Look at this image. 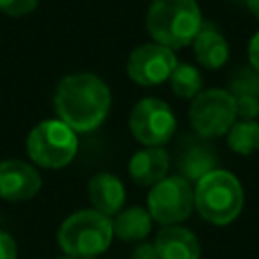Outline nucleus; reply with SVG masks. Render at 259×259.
I'll use <instances>...</instances> for the list:
<instances>
[{"mask_svg": "<svg viewBox=\"0 0 259 259\" xmlns=\"http://www.w3.org/2000/svg\"><path fill=\"white\" fill-rule=\"evenodd\" d=\"M111 107V91L105 81L93 73H73L59 81L55 91V109L59 119L75 134L97 130Z\"/></svg>", "mask_w": 259, "mask_h": 259, "instance_id": "f257e3e1", "label": "nucleus"}, {"mask_svg": "<svg viewBox=\"0 0 259 259\" xmlns=\"http://www.w3.org/2000/svg\"><path fill=\"white\" fill-rule=\"evenodd\" d=\"M200 26L202 16L196 0H154L146 14L150 36L170 51L190 45Z\"/></svg>", "mask_w": 259, "mask_h": 259, "instance_id": "f03ea898", "label": "nucleus"}, {"mask_svg": "<svg viewBox=\"0 0 259 259\" xmlns=\"http://www.w3.org/2000/svg\"><path fill=\"white\" fill-rule=\"evenodd\" d=\"M113 239L111 219L97 212L95 208L77 210L63 221L57 233L59 247L67 257L93 259L107 251Z\"/></svg>", "mask_w": 259, "mask_h": 259, "instance_id": "7ed1b4c3", "label": "nucleus"}, {"mask_svg": "<svg viewBox=\"0 0 259 259\" xmlns=\"http://www.w3.org/2000/svg\"><path fill=\"white\" fill-rule=\"evenodd\" d=\"M194 206L212 225L233 223L243 208L241 182L227 170H212L196 182Z\"/></svg>", "mask_w": 259, "mask_h": 259, "instance_id": "20e7f679", "label": "nucleus"}, {"mask_svg": "<svg viewBox=\"0 0 259 259\" xmlns=\"http://www.w3.org/2000/svg\"><path fill=\"white\" fill-rule=\"evenodd\" d=\"M79 150L77 134L61 119H45L36 123L26 138L28 158L49 170H59L73 162Z\"/></svg>", "mask_w": 259, "mask_h": 259, "instance_id": "39448f33", "label": "nucleus"}, {"mask_svg": "<svg viewBox=\"0 0 259 259\" xmlns=\"http://www.w3.org/2000/svg\"><path fill=\"white\" fill-rule=\"evenodd\" d=\"M194 208V190L182 176H166L148 192V212L162 227L180 225Z\"/></svg>", "mask_w": 259, "mask_h": 259, "instance_id": "423d86ee", "label": "nucleus"}, {"mask_svg": "<svg viewBox=\"0 0 259 259\" xmlns=\"http://www.w3.org/2000/svg\"><path fill=\"white\" fill-rule=\"evenodd\" d=\"M235 97L227 89L200 91L188 109L190 125L200 138H217L227 134L235 123Z\"/></svg>", "mask_w": 259, "mask_h": 259, "instance_id": "0eeeda50", "label": "nucleus"}, {"mask_svg": "<svg viewBox=\"0 0 259 259\" xmlns=\"http://www.w3.org/2000/svg\"><path fill=\"white\" fill-rule=\"evenodd\" d=\"M130 132L146 148H162L176 132V117L166 101L144 97L130 111Z\"/></svg>", "mask_w": 259, "mask_h": 259, "instance_id": "6e6552de", "label": "nucleus"}, {"mask_svg": "<svg viewBox=\"0 0 259 259\" xmlns=\"http://www.w3.org/2000/svg\"><path fill=\"white\" fill-rule=\"evenodd\" d=\"M178 65L174 51L158 42H146L136 47L127 57V77L144 87H154L170 79L174 67Z\"/></svg>", "mask_w": 259, "mask_h": 259, "instance_id": "1a4fd4ad", "label": "nucleus"}, {"mask_svg": "<svg viewBox=\"0 0 259 259\" xmlns=\"http://www.w3.org/2000/svg\"><path fill=\"white\" fill-rule=\"evenodd\" d=\"M42 178L32 164L22 160L0 162V198L8 202H22L40 190Z\"/></svg>", "mask_w": 259, "mask_h": 259, "instance_id": "9d476101", "label": "nucleus"}, {"mask_svg": "<svg viewBox=\"0 0 259 259\" xmlns=\"http://www.w3.org/2000/svg\"><path fill=\"white\" fill-rule=\"evenodd\" d=\"M87 194H89L91 206L105 217L117 214L125 202V188H123L121 180L109 172L95 174L89 180Z\"/></svg>", "mask_w": 259, "mask_h": 259, "instance_id": "9b49d317", "label": "nucleus"}, {"mask_svg": "<svg viewBox=\"0 0 259 259\" xmlns=\"http://www.w3.org/2000/svg\"><path fill=\"white\" fill-rule=\"evenodd\" d=\"M160 259H198L200 243L190 229L180 225L164 227L154 241Z\"/></svg>", "mask_w": 259, "mask_h": 259, "instance_id": "f8f14e48", "label": "nucleus"}, {"mask_svg": "<svg viewBox=\"0 0 259 259\" xmlns=\"http://www.w3.org/2000/svg\"><path fill=\"white\" fill-rule=\"evenodd\" d=\"M170 168V158L164 148H144L130 158L127 172L136 184L154 186L166 178Z\"/></svg>", "mask_w": 259, "mask_h": 259, "instance_id": "ddd939ff", "label": "nucleus"}, {"mask_svg": "<svg viewBox=\"0 0 259 259\" xmlns=\"http://www.w3.org/2000/svg\"><path fill=\"white\" fill-rule=\"evenodd\" d=\"M194 57L204 69H219L229 59V45L225 36L210 24H202L192 40Z\"/></svg>", "mask_w": 259, "mask_h": 259, "instance_id": "4468645a", "label": "nucleus"}, {"mask_svg": "<svg viewBox=\"0 0 259 259\" xmlns=\"http://www.w3.org/2000/svg\"><path fill=\"white\" fill-rule=\"evenodd\" d=\"M217 162L219 160L210 146H206L204 142H188L178 156V168L182 172L180 176L186 178L188 182L190 180L198 182L202 176L217 170Z\"/></svg>", "mask_w": 259, "mask_h": 259, "instance_id": "2eb2a0df", "label": "nucleus"}, {"mask_svg": "<svg viewBox=\"0 0 259 259\" xmlns=\"http://www.w3.org/2000/svg\"><path fill=\"white\" fill-rule=\"evenodd\" d=\"M113 235L121 241H144L152 229V217L142 206H130L125 210H119L115 219L111 221Z\"/></svg>", "mask_w": 259, "mask_h": 259, "instance_id": "dca6fc26", "label": "nucleus"}, {"mask_svg": "<svg viewBox=\"0 0 259 259\" xmlns=\"http://www.w3.org/2000/svg\"><path fill=\"white\" fill-rule=\"evenodd\" d=\"M227 144L233 152L249 156L259 150V123L255 119H243L231 125L227 132Z\"/></svg>", "mask_w": 259, "mask_h": 259, "instance_id": "f3484780", "label": "nucleus"}, {"mask_svg": "<svg viewBox=\"0 0 259 259\" xmlns=\"http://www.w3.org/2000/svg\"><path fill=\"white\" fill-rule=\"evenodd\" d=\"M170 85L176 97L180 99H194L202 91V77L198 69L188 63H178L170 75Z\"/></svg>", "mask_w": 259, "mask_h": 259, "instance_id": "a211bd4d", "label": "nucleus"}, {"mask_svg": "<svg viewBox=\"0 0 259 259\" xmlns=\"http://www.w3.org/2000/svg\"><path fill=\"white\" fill-rule=\"evenodd\" d=\"M235 99L237 97H259V73L253 67H243L239 69L231 81H229V89H227Z\"/></svg>", "mask_w": 259, "mask_h": 259, "instance_id": "6ab92c4d", "label": "nucleus"}, {"mask_svg": "<svg viewBox=\"0 0 259 259\" xmlns=\"http://www.w3.org/2000/svg\"><path fill=\"white\" fill-rule=\"evenodd\" d=\"M38 0H0V12L10 16H24L36 8Z\"/></svg>", "mask_w": 259, "mask_h": 259, "instance_id": "aec40b11", "label": "nucleus"}, {"mask_svg": "<svg viewBox=\"0 0 259 259\" xmlns=\"http://www.w3.org/2000/svg\"><path fill=\"white\" fill-rule=\"evenodd\" d=\"M235 109L243 119H255L259 115V97H237Z\"/></svg>", "mask_w": 259, "mask_h": 259, "instance_id": "412c9836", "label": "nucleus"}, {"mask_svg": "<svg viewBox=\"0 0 259 259\" xmlns=\"http://www.w3.org/2000/svg\"><path fill=\"white\" fill-rule=\"evenodd\" d=\"M18 245L6 231H0V259H16Z\"/></svg>", "mask_w": 259, "mask_h": 259, "instance_id": "4be33fe9", "label": "nucleus"}, {"mask_svg": "<svg viewBox=\"0 0 259 259\" xmlns=\"http://www.w3.org/2000/svg\"><path fill=\"white\" fill-rule=\"evenodd\" d=\"M134 259H160L154 243H142L134 251Z\"/></svg>", "mask_w": 259, "mask_h": 259, "instance_id": "5701e85b", "label": "nucleus"}, {"mask_svg": "<svg viewBox=\"0 0 259 259\" xmlns=\"http://www.w3.org/2000/svg\"><path fill=\"white\" fill-rule=\"evenodd\" d=\"M249 61H251V67L259 73V32L249 42Z\"/></svg>", "mask_w": 259, "mask_h": 259, "instance_id": "b1692460", "label": "nucleus"}, {"mask_svg": "<svg viewBox=\"0 0 259 259\" xmlns=\"http://www.w3.org/2000/svg\"><path fill=\"white\" fill-rule=\"evenodd\" d=\"M247 6H249V10L259 18V0H247Z\"/></svg>", "mask_w": 259, "mask_h": 259, "instance_id": "393cba45", "label": "nucleus"}, {"mask_svg": "<svg viewBox=\"0 0 259 259\" xmlns=\"http://www.w3.org/2000/svg\"><path fill=\"white\" fill-rule=\"evenodd\" d=\"M61 259H73V257H61Z\"/></svg>", "mask_w": 259, "mask_h": 259, "instance_id": "a878e982", "label": "nucleus"}]
</instances>
